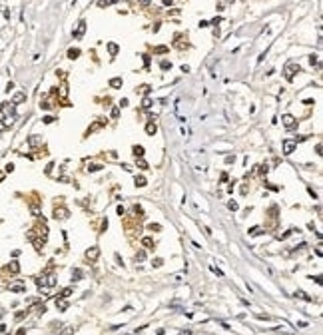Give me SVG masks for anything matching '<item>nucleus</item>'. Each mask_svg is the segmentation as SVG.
I'll use <instances>...</instances> for the list:
<instances>
[{
  "label": "nucleus",
  "instance_id": "nucleus-1",
  "mask_svg": "<svg viewBox=\"0 0 323 335\" xmlns=\"http://www.w3.org/2000/svg\"><path fill=\"white\" fill-rule=\"evenodd\" d=\"M293 70H299V72H301V68L297 66V64H293V62L287 64V68H285V72H287V74H285V76H287V80H293V74H295Z\"/></svg>",
  "mask_w": 323,
  "mask_h": 335
},
{
  "label": "nucleus",
  "instance_id": "nucleus-2",
  "mask_svg": "<svg viewBox=\"0 0 323 335\" xmlns=\"http://www.w3.org/2000/svg\"><path fill=\"white\" fill-rule=\"evenodd\" d=\"M283 126H285V128H295V126H297V120H295L293 116L285 114L283 116Z\"/></svg>",
  "mask_w": 323,
  "mask_h": 335
},
{
  "label": "nucleus",
  "instance_id": "nucleus-3",
  "mask_svg": "<svg viewBox=\"0 0 323 335\" xmlns=\"http://www.w3.org/2000/svg\"><path fill=\"white\" fill-rule=\"evenodd\" d=\"M98 255H100V249H98V247H92V249H88V251H86V257L90 259V261H96V259H98Z\"/></svg>",
  "mask_w": 323,
  "mask_h": 335
},
{
  "label": "nucleus",
  "instance_id": "nucleus-4",
  "mask_svg": "<svg viewBox=\"0 0 323 335\" xmlns=\"http://www.w3.org/2000/svg\"><path fill=\"white\" fill-rule=\"evenodd\" d=\"M293 150H295V142H291V140H285V142H283V154H287V156H289Z\"/></svg>",
  "mask_w": 323,
  "mask_h": 335
},
{
  "label": "nucleus",
  "instance_id": "nucleus-5",
  "mask_svg": "<svg viewBox=\"0 0 323 335\" xmlns=\"http://www.w3.org/2000/svg\"><path fill=\"white\" fill-rule=\"evenodd\" d=\"M54 217H56V220L58 217H60V220L62 217H68V210L66 207H56V210H54Z\"/></svg>",
  "mask_w": 323,
  "mask_h": 335
},
{
  "label": "nucleus",
  "instance_id": "nucleus-6",
  "mask_svg": "<svg viewBox=\"0 0 323 335\" xmlns=\"http://www.w3.org/2000/svg\"><path fill=\"white\" fill-rule=\"evenodd\" d=\"M82 277H84V273H82V269H74V271H72V279H74V281H80Z\"/></svg>",
  "mask_w": 323,
  "mask_h": 335
},
{
  "label": "nucleus",
  "instance_id": "nucleus-7",
  "mask_svg": "<svg viewBox=\"0 0 323 335\" xmlns=\"http://www.w3.org/2000/svg\"><path fill=\"white\" fill-rule=\"evenodd\" d=\"M26 100V94H22V92H18V94L14 96V100H12V104H20V102Z\"/></svg>",
  "mask_w": 323,
  "mask_h": 335
},
{
  "label": "nucleus",
  "instance_id": "nucleus-8",
  "mask_svg": "<svg viewBox=\"0 0 323 335\" xmlns=\"http://www.w3.org/2000/svg\"><path fill=\"white\" fill-rule=\"evenodd\" d=\"M134 182H136V186H138V187H144V186L148 184V182H146V177H144V176H136V180H134Z\"/></svg>",
  "mask_w": 323,
  "mask_h": 335
},
{
  "label": "nucleus",
  "instance_id": "nucleus-9",
  "mask_svg": "<svg viewBox=\"0 0 323 335\" xmlns=\"http://www.w3.org/2000/svg\"><path fill=\"white\" fill-rule=\"evenodd\" d=\"M156 130H158V128H156V124H154V122H150V124L146 126V132H148L150 136H154V134H156Z\"/></svg>",
  "mask_w": 323,
  "mask_h": 335
},
{
  "label": "nucleus",
  "instance_id": "nucleus-10",
  "mask_svg": "<svg viewBox=\"0 0 323 335\" xmlns=\"http://www.w3.org/2000/svg\"><path fill=\"white\" fill-rule=\"evenodd\" d=\"M84 28H86V22H84V20H82V22H80V26H78V30H76V34H74V36H76V38H80L82 34H84Z\"/></svg>",
  "mask_w": 323,
  "mask_h": 335
},
{
  "label": "nucleus",
  "instance_id": "nucleus-11",
  "mask_svg": "<svg viewBox=\"0 0 323 335\" xmlns=\"http://www.w3.org/2000/svg\"><path fill=\"white\" fill-rule=\"evenodd\" d=\"M134 156H136V158H142L144 156V148L142 146H134Z\"/></svg>",
  "mask_w": 323,
  "mask_h": 335
},
{
  "label": "nucleus",
  "instance_id": "nucleus-12",
  "mask_svg": "<svg viewBox=\"0 0 323 335\" xmlns=\"http://www.w3.org/2000/svg\"><path fill=\"white\" fill-rule=\"evenodd\" d=\"M136 166H138V168H140V170H148V164H146V162H144V160H142V158H136Z\"/></svg>",
  "mask_w": 323,
  "mask_h": 335
},
{
  "label": "nucleus",
  "instance_id": "nucleus-13",
  "mask_svg": "<svg viewBox=\"0 0 323 335\" xmlns=\"http://www.w3.org/2000/svg\"><path fill=\"white\" fill-rule=\"evenodd\" d=\"M56 307H58V309H62V311H64V309L68 307V303L64 301V299H56Z\"/></svg>",
  "mask_w": 323,
  "mask_h": 335
},
{
  "label": "nucleus",
  "instance_id": "nucleus-14",
  "mask_svg": "<svg viewBox=\"0 0 323 335\" xmlns=\"http://www.w3.org/2000/svg\"><path fill=\"white\" fill-rule=\"evenodd\" d=\"M142 244H144V245H146V247H150V249H154V241H152V239H150V237H144V239H142Z\"/></svg>",
  "mask_w": 323,
  "mask_h": 335
},
{
  "label": "nucleus",
  "instance_id": "nucleus-15",
  "mask_svg": "<svg viewBox=\"0 0 323 335\" xmlns=\"http://www.w3.org/2000/svg\"><path fill=\"white\" fill-rule=\"evenodd\" d=\"M110 86H112V88L122 86V80H120V78H114V80H110Z\"/></svg>",
  "mask_w": 323,
  "mask_h": 335
},
{
  "label": "nucleus",
  "instance_id": "nucleus-16",
  "mask_svg": "<svg viewBox=\"0 0 323 335\" xmlns=\"http://www.w3.org/2000/svg\"><path fill=\"white\" fill-rule=\"evenodd\" d=\"M70 293H72V289H70V287H68V289H62V293H60V295H58V297H60V299H66V297L70 295Z\"/></svg>",
  "mask_w": 323,
  "mask_h": 335
},
{
  "label": "nucleus",
  "instance_id": "nucleus-17",
  "mask_svg": "<svg viewBox=\"0 0 323 335\" xmlns=\"http://www.w3.org/2000/svg\"><path fill=\"white\" fill-rule=\"evenodd\" d=\"M8 269H10V271H12V273H16V271H18V269H20V267H18V261H12V263H10V265H8Z\"/></svg>",
  "mask_w": 323,
  "mask_h": 335
},
{
  "label": "nucleus",
  "instance_id": "nucleus-18",
  "mask_svg": "<svg viewBox=\"0 0 323 335\" xmlns=\"http://www.w3.org/2000/svg\"><path fill=\"white\" fill-rule=\"evenodd\" d=\"M30 211H32L34 215H40V207H38V204H32V206H30Z\"/></svg>",
  "mask_w": 323,
  "mask_h": 335
},
{
  "label": "nucleus",
  "instance_id": "nucleus-19",
  "mask_svg": "<svg viewBox=\"0 0 323 335\" xmlns=\"http://www.w3.org/2000/svg\"><path fill=\"white\" fill-rule=\"evenodd\" d=\"M68 56H70L72 60H74V58H78V56H80V50H78V48H76V50H70V52H68Z\"/></svg>",
  "mask_w": 323,
  "mask_h": 335
},
{
  "label": "nucleus",
  "instance_id": "nucleus-20",
  "mask_svg": "<svg viewBox=\"0 0 323 335\" xmlns=\"http://www.w3.org/2000/svg\"><path fill=\"white\" fill-rule=\"evenodd\" d=\"M136 259H138V261H144V259H146V251H142V249H140L138 254H136Z\"/></svg>",
  "mask_w": 323,
  "mask_h": 335
},
{
  "label": "nucleus",
  "instance_id": "nucleus-21",
  "mask_svg": "<svg viewBox=\"0 0 323 335\" xmlns=\"http://www.w3.org/2000/svg\"><path fill=\"white\" fill-rule=\"evenodd\" d=\"M100 164H90V166H88V170H90V172H98V170H100Z\"/></svg>",
  "mask_w": 323,
  "mask_h": 335
},
{
  "label": "nucleus",
  "instance_id": "nucleus-22",
  "mask_svg": "<svg viewBox=\"0 0 323 335\" xmlns=\"http://www.w3.org/2000/svg\"><path fill=\"white\" fill-rule=\"evenodd\" d=\"M228 207H229V210H233V211H235L239 206H238V201H229V204H228Z\"/></svg>",
  "mask_w": 323,
  "mask_h": 335
},
{
  "label": "nucleus",
  "instance_id": "nucleus-23",
  "mask_svg": "<svg viewBox=\"0 0 323 335\" xmlns=\"http://www.w3.org/2000/svg\"><path fill=\"white\" fill-rule=\"evenodd\" d=\"M10 289H12V291H24V285L22 283H20V285H12Z\"/></svg>",
  "mask_w": 323,
  "mask_h": 335
},
{
  "label": "nucleus",
  "instance_id": "nucleus-24",
  "mask_svg": "<svg viewBox=\"0 0 323 335\" xmlns=\"http://www.w3.org/2000/svg\"><path fill=\"white\" fill-rule=\"evenodd\" d=\"M142 106H144V108H146V110H148V108H150V106H152V102H150V98H146V100H144V104H142Z\"/></svg>",
  "mask_w": 323,
  "mask_h": 335
},
{
  "label": "nucleus",
  "instance_id": "nucleus-25",
  "mask_svg": "<svg viewBox=\"0 0 323 335\" xmlns=\"http://www.w3.org/2000/svg\"><path fill=\"white\" fill-rule=\"evenodd\" d=\"M150 230H156V231H160V230H162V225H160V224H152V225H150Z\"/></svg>",
  "mask_w": 323,
  "mask_h": 335
},
{
  "label": "nucleus",
  "instance_id": "nucleus-26",
  "mask_svg": "<svg viewBox=\"0 0 323 335\" xmlns=\"http://www.w3.org/2000/svg\"><path fill=\"white\" fill-rule=\"evenodd\" d=\"M140 92H142V94H148V92H150V86H140Z\"/></svg>",
  "mask_w": 323,
  "mask_h": 335
},
{
  "label": "nucleus",
  "instance_id": "nucleus-27",
  "mask_svg": "<svg viewBox=\"0 0 323 335\" xmlns=\"http://www.w3.org/2000/svg\"><path fill=\"white\" fill-rule=\"evenodd\" d=\"M114 0H100V6H106V4H112Z\"/></svg>",
  "mask_w": 323,
  "mask_h": 335
},
{
  "label": "nucleus",
  "instance_id": "nucleus-28",
  "mask_svg": "<svg viewBox=\"0 0 323 335\" xmlns=\"http://www.w3.org/2000/svg\"><path fill=\"white\" fill-rule=\"evenodd\" d=\"M116 50H118V48H116V44H110V52L116 54Z\"/></svg>",
  "mask_w": 323,
  "mask_h": 335
},
{
  "label": "nucleus",
  "instance_id": "nucleus-29",
  "mask_svg": "<svg viewBox=\"0 0 323 335\" xmlns=\"http://www.w3.org/2000/svg\"><path fill=\"white\" fill-rule=\"evenodd\" d=\"M140 2H142V6H148V4H150V0H140Z\"/></svg>",
  "mask_w": 323,
  "mask_h": 335
},
{
  "label": "nucleus",
  "instance_id": "nucleus-30",
  "mask_svg": "<svg viewBox=\"0 0 323 335\" xmlns=\"http://www.w3.org/2000/svg\"><path fill=\"white\" fill-rule=\"evenodd\" d=\"M16 335H24V329H18V333H16Z\"/></svg>",
  "mask_w": 323,
  "mask_h": 335
},
{
  "label": "nucleus",
  "instance_id": "nucleus-31",
  "mask_svg": "<svg viewBox=\"0 0 323 335\" xmlns=\"http://www.w3.org/2000/svg\"><path fill=\"white\" fill-rule=\"evenodd\" d=\"M2 177H4V174H2V172H0V180H2Z\"/></svg>",
  "mask_w": 323,
  "mask_h": 335
},
{
  "label": "nucleus",
  "instance_id": "nucleus-32",
  "mask_svg": "<svg viewBox=\"0 0 323 335\" xmlns=\"http://www.w3.org/2000/svg\"><path fill=\"white\" fill-rule=\"evenodd\" d=\"M0 317H2V309H0Z\"/></svg>",
  "mask_w": 323,
  "mask_h": 335
}]
</instances>
